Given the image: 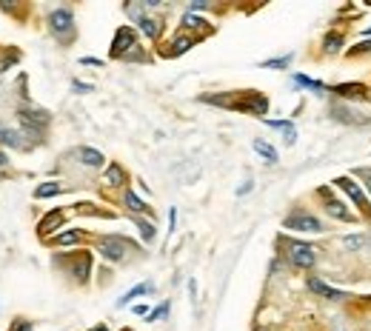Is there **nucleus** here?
<instances>
[{
	"label": "nucleus",
	"mask_w": 371,
	"mask_h": 331,
	"mask_svg": "<svg viewBox=\"0 0 371 331\" xmlns=\"http://www.w3.org/2000/svg\"><path fill=\"white\" fill-rule=\"evenodd\" d=\"M286 229H291V231H323V223L317 220V217H311V214H289L286 217Z\"/></svg>",
	"instance_id": "4"
},
{
	"label": "nucleus",
	"mask_w": 371,
	"mask_h": 331,
	"mask_svg": "<svg viewBox=\"0 0 371 331\" xmlns=\"http://www.w3.org/2000/svg\"><path fill=\"white\" fill-rule=\"evenodd\" d=\"M60 223H63V214H60V211H51L43 223H40V234H49V231L54 229V226H60Z\"/></svg>",
	"instance_id": "15"
},
{
	"label": "nucleus",
	"mask_w": 371,
	"mask_h": 331,
	"mask_svg": "<svg viewBox=\"0 0 371 331\" xmlns=\"http://www.w3.org/2000/svg\"><path fill=\"white\" fill-rule=\"evenodd\" d=\"M300 83V86H308V89H317V92H320L323 89V83H317V80H308V77H303V74H297V77H294Z\"/></svg>",
	"instance_id": "23"
},
{
	"label": "nucleus",
	"mask_w": 371,
	"mask_h": 331,
	"mask_svg": "<svg viewBox=\"0 0 371 331\" xmlns=\"http://www.w3.org/2000/svg\"><path fill=\"white\" fill-rule=\"evenodd\" d=\"M9 163V157H6V154H0V166H6Z\"/></svg>",
	"instance_id": "31"
},
{
	"label": "nucleus",
	"mask_w": 371,
	"mask_h": 331,
	"mask_svg": "<svg viewBox=\"0 0 371 331\" xmlns=\"http://www.w3.org/2000/svg\"><path fill=\"white\" fill-rule=\"evenodd\" d=\"M289 257H291L294 266L308 268V266H314L317 254H314V249H311V245H306V243H289Z\"/></svg>",
	"instance_id": "3"
},
{
	"label": "nucleus",
	"mask_w": 371,
	"mask_h": 331,
	"mask_svg": "<svg viewBox=\"0 0 371 331\" xmlns=\"http://www.w3.org/2000/svg\"><path fill=\"white\" fill-rule=\"evenodd\" d=\"M254 151L266 157V163H277V151L271 149V146L266 143V140H254Z\"/></svg>",
	"instance_id": "13"
},
{
	"label": "nucleus",
	"mask_w": 371,
	"mask_h": 331,
	"mask_svg": "<svg viewBox=\"0 0 371 331\" xmlns=\"http://www.w3.org/2000/svg\"><path fill=\"white\" fill-rule=\"evenodd\" d=\"M129 249H131V245L126 243L123 237H103L100 240V254L106 260H115V263H117V260H123Z\"/></svg>",
	"instance_id": "1"
},
{
	"label": "nucleus",
	"mask_w": 371,
	"mask_h": 331,
	"mask_svg": "<svg viewBox=\"0 0 371 331\" xmlns=\"http://www.w3.org/2000/svg\"><path fill=\"white\" fill-rule=\"evenodd\" d=\"M92 331H109V328H106V325H97V328H92Z\"/></svg>",
	"instance_id": "32"
},
{
	"label": "nucleus",
	"mask_w": 371,
	"mask_h": 331,
	"mask_svg": "<svg viewBox=\"0 0 371 331\" xmlns=\"http://www.w3.org/2000/svg\"><path fill=\"white\" fill-rule=\"evenodd\" d=\"M149 291H152V283H140V286H134V288H131L129 294H123V297H120V300H117V306L123 309L126 302H131L134 297H140V294H149Z\"/></svg>",
	"instance_id": "9"
},
{
	"label": "nucleus",
	"mask_w": 371,
	"mask_h": 331,
	"mask_svg": "<svg viewBox=\"0 0 371 331\" xmlns=\"http://www.w3.org/2000/svg\"><path fill=\"white\" fill-rule=\"evenodd\" d=\"M360 51H371V40H368V43H360V46H357L354 54H360Z\"/></svg>",
	"instance_id": "30"
},
{
	"label": "nucleus",
	"mask_w": 371,
	"mask_h": 331,
	"mask_svg": "<svg viewBox=\"0 0 371 331\" xmlns=\"http://www.w3.org/2000/svg\"><path fill=\"white\" fill-rule=\"evenodd\" d=\"M172 46H175V49H172V54H183V51H189L191 46H194V40H191V37H177Z\"/></svg>",
	"instance_id": "17"
},
{
	"label": "nucleus",
	"mask_w": 371,
	"mask_h": 331,
	"mask_svg": "<svg viewBox=\"0 0 371 331\" xmlns=\"http://www.w3.org/2000/svg\"><path fill=\"white\" fill-rule=\"evenodd\" d=\"M137 23H140V29H143L149 37H157V35H160V23L152 20V17H137Z\"/></svg>",
	"instance_id": "14"
},
{
	"label": "nucleus",
	"mask_w": 371,
	"mask_h": 331,
	"mask_svg": "<svg viewBox=\"0 0 371 331\" xmlns=\"http://www.w3.org/2000/svg\"><path fill=\"white\" fill-rule=\"evenodd\" d=\"M106 183H109V186H120V183H126V172L117 163H111L109 169H106Z\"/></svg>",
	"instance_id": "10"
},
{
	"label": "nucleus",
	"mask_w": 371,
	"mask_h": 331,
	"mask_svg": "<svg viewBox=\"0 0 371 331\" xmlns=\"http://www.w3.org/2000/svg\"><path fill=\"white\" fill-rule=\"evenodd\" d=\"M337 186H340L343 191H346V195H349L351 200L357 203V206H363V209H365V206H368V200H365V195H363V191H360V188L354 186V183L349 180V177H340V180H337Z\"/></svg>",
	"instance_id": "7"
},
{
	"label": "nucleus",
	"mask_w": 371,
	"mask_h": 331,
	"mask_svg": "<svg viewBox=\"0 0 371 331\" xmlns=\"http://www.w3.org/2000/svg\"><path fill=\"white\" fill-rule=\"evenodd\" d=\"M49 23H51V32H54V35H69L72 26H74L72 12H69V9H58V12H51Z\"/></svg>",
	"instance_id": "5"
},
{
	"label": "nucleus",
	"mask_w": 371,
	"mask_h": 331,
	"mask_svg": "<svg viewBox=\"0 0 371 331\" xmlns=\"http://www.w3.org/2000/svg\"><path fill=\"white\" fill-rule=\"evenodd\" d=\"M9 331H32V320H17Z\"/></svg>",
	"instance_id": "26"
},
{
	"label": "nucleus",
	"mask_w": 371,
	"mask_h": 331,
	"mask_svg": "<svg viewBox=\"0 0 371 331\" xmlns=\"http://www.w3.org/2000/svg\"><path fill=\"white\" fill-rule=\"evenodd\" d=\"M334 92H337V94H363L365 89H363V86H337Z\"/></svg>",
	"instance_id": "25"
},
{
	"label": "nucleus",
	"mask_w": 371,
	"mask_h": 331,
	"mask_svg": "<svg viewBox=\"0 0 371 331\" xmlns=\"http://www.w3.org/2000/svg\"><path fill=\"white\" fill-rule=\"evenodd\" d=\"M137 46V40H134V32L129 29V26H123V29H117L115 35V46H111V58H126L131 49Z\"/></svg>",
	"instance_id": "2"
},
{
	"label": "nucleus",
	"mask_w": 371,
	"mask_h": 331,
	"mask_svg": "<svg viewBox=\"0 0 371 331\" xmlns=\"http://www.w3.org/2000/svg\"><path fill=\"white\" fill-rule=\"evenodd\" d=\"M77 240H80V231H63V234L54 237V243L58 245H74Z\"/></svg>",
	"instance_id": "16"
},
{
	"label": "nucleus",
	"mask_w": 371,
	"mask_h": 331,
	"mask_svg": "<svg viewBox=\"0 0 371 331\" xmlns=\"http://www.w3.org/2000/svg\"><path fill=\"white\" fill-rule=\"evenodd\" d=\"M340 43H343V37H340V35L326 37V51H337V49H340Z\"/></svg>",
	"instance_id": "22"
},
{
	"label": "nucleus",
	"mask_w": 371,
	"mask_h": 331,
	"mask_svg": "<svg viewBox=\"0 0 371 331\" xmlns=\"http://www.w3.org/2000/svg\"><path fill=\"white\" fill-rule=\"evenodd\" d=\"M326 209H328V214H334L337 220H354V214L343 209V203H340V200H328V206H326Z\"/></svg>",
	"instance_id": "12"
},
{
	"label": "nucleus",
	"mask_w": 371,
	"mask_h": 331,
	"mask_svg": "<svg viewBox=\"0 0 371 331\" xmlns=\"http://www.w3.org/2000/svg\"><path fill=\"white\" fill-rule=\"evenodd\" d=\"M60 191H63V186H60V183H43V186L35 188V197H40V200H43V197H54V195H60Z\"/></svg>",
	"instance_id": "11"
},
{
	"label": "nucleus",
	"mask_w": 371,
	"mask_h": 331,
	"mask_svg": "<svg viewBox=\"0 0 371 331\" xmlns=\"http://www.w3.org/2000/svg\"><path fill=\"white\" fill-rule=\"evenodd\" d=\"M137 229H140V237H143L146 243H152V240H154V223H146V220H140Z\"/></svg>",
	"instance_id": "20"
},
{
	"label": "nucleus",
	"mask_w": 371,
	"mask_h": 331,
	"mask_svg": "<svg viewBox=\"0 0 371 331\" xmlns=\"http://www.w3.org/2000/svg\"><path fill=\"white\" fill-rule=\"evenodd\" d=\"M291 63V54L289 58H280V60H269V63H263L266 69H277V66H289Z\"/></svg>",
	"instance_id": "27"
},
{
	"label": "nucleus",
	"mask_w": 371,
	"mask_h": 331,
	"mask_svg": "<svg viewBox=\"0 0 371 331\" xmlns=\"http://www.w3.org/2000/svg\"><path fill=\"white\" fill-rule=\"evenodd\" d=\"M166 311H168V306H166V302H163L160 309H154V311H152V317H149V320H160V317L166 314Z\"/></svg>",
	"instance_id": "28"
},
{
	"label": "nucleus",
	"mask_w": 371,
	"mask_h": 331,
	"mask_svg": "<svg viewBox=\"0 0 371 331\" xmlns=\"http://www.w3.org/2000/svg\"><path fill=\"white\" fill-rule=\"evenodd\" d=\"M203 23H206V20H200V17H194V15H191V12H189V15H186V17H183V26H189V29H197V26H203Z\"/></svg>",
	"instance_id": "24"
},
{
	"label": "nucleus",
	"mask_w": 371,
	"mask_h": 331,
	"mask_svg": "<svg viewBox=\"0 0 371 331\" xmlns=\"http://www.w3.org/2000/svg\"><path fill=\"white\" fill-rule=\"evenodd\" d=\"M72 89H74V92H92V86H89V83H77V80L72 83Z\"/></svg>",
	"instance_id": "29"
},
{
	"label": "nucleus",
	"mask_w": 371,
	"mask_h": 331,
	"mask_svg": "<svg viewBox=\"0 0 371 331\" xmlns=\"http://www.w3.org/2000/svg\"><path fill=\"white\" fill-rule=\"evenodd\" d=\"M0 134H3V126H0Z\"/></svg>",
	"instance_id": "33"
},
{
	"label": "nucleus",
	"mask_w": 371,
	"mask_h": 331,
	"mask_svg": "<svg viewBox=\"0 0 371 331\" xmlns=\"http://www.w3.org/2000/svg\"><path fill=\"white\" fill-rule=\"evenodd\" d=\"M77 157H80V163H86V166H92V169H100L103 166V154L100 151H95V149H86V146H83V149H77Z\"/></svg>",
	"instance_id": "8"
},
{
	"label": "nucleus",
	"mask_w": 371,
	"mask_h": 331,
	"mask_svg": "<svg viewBox=\"0 0 371 331\" xmlns=\"http://www.w3.org/2000/svg\"><path fill=\"white\" fill-rule=\"evenodd\" d=\"M0 143H6V146H12V149H20V140H17V131H9V129H3V134H0Z\"/></svg>",
	"instance_id": "18"
},
{
	"label": "nucleus",
	"mask_w": 371,
	"mask_h": 331,
	"mask_svg": "<svg viewBox=\"0 0 371 331\" xmlns=\"http://www.w3.org/2000/svg\"><path fill=\"white\" fill-rule=\"evenodd\" d=\"M308 288H311L314 294L326 297V300H340V297H343V291H337V288H328L326 283L317 280V277H308Z\"/></svg>",
	"instance_id": "6"
},
{
	"label": "nucleus",
	"mask_w": 371,
	"mask_h": 331,
	"mask_svg": "<svg viewBox=\"0 0 371 331\" xmlns=\"http://www.w3.org/2000/svg\"><path fill=\"white\" fill-rule=\"evenodd\" d=\"M126 206H129L134 214H140V211H146V203L143 200H137V197L131 195V191H126Z\"/></svg>",
	"instance_id": "19"
},
{
	"label": "nucleus",
	"mask_w": 371,
	"mask_h": 331,
	"mask_svg": "<svg viewBox=\"0 0 371 331\" xmlns=\"http://www.w3.org/2000/svg\"><path fill=\"white\" fill-rule=\"evenodd\" d=\"M363 243H365L363 234H351V237H346V249H351V252H354V249H360Z\"/></svg>",
	"instance_id": "21"
}]
</instances>
